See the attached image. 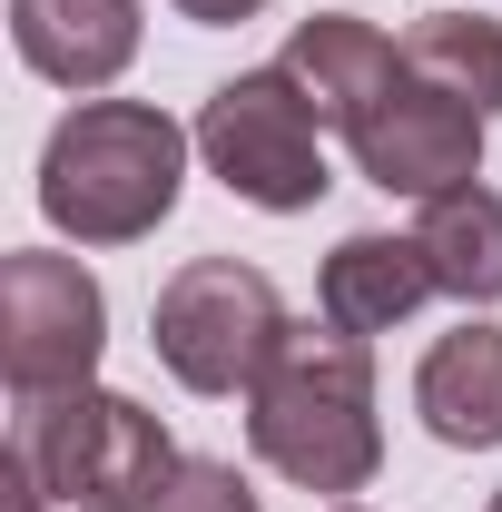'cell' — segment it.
Segmentation results:
<instances>
[{
    "label": "cell",
    "instance_id": "1",
    "mask_svg": "<svg viewBox=\"0 0 502 512\" xmlns=\"http://www.w3.org/2000/svg\"><path fill=\"white\" fill-rule=\"evenodd\" d=\"M197 128H178L148 99H79L40 148V217L79 247H138L168 227L188 188Z\"/></svg>",
    "mask_w": 502,
    "mask_h": 512
},
{
    "label": "cell",
    "instance_id": "2",
    "mask_svg": "<svg viewBox=\"0 0 502 512\" xmlns=\"http://www.w3.org/2000/svg\"><path fill=\"white\" fill-rule=\"evenodd\" d=\"M247 444L256 463H276L306 493H365L384 463V424H375V355L355 335H315L296 325L276 345V365L247 394Z\"/></svg>",
    "mask_w": 502,
    "mask_h": 512
},
{
    "label": "cell",
    "instance_id": "3",
    "mask_svg": "<svg viewBox=\"0 0 502 512\" xmlns=\"http://www.w3.org/2000/svg\"><path fill=\"white\" fill-rule=\"evenodd\" d=\"M20 453L40 473V493L69 512H158L188 453L168 444V424L109 394V384H69V394H30L20 404Z\"/></svg>",
    "mask_w": 502,
    "mask_h": 512
},
{
    "label": "cell",
    "instance_id": "4",
    "mask_svg": "<svg viewBox=\"0 0 502 512\" xmlns=\"http://www.w3.org/2000/svg\"><path fill=\"white\" fill-rule=\"evenodd\" d=\"M286 335H296V316H286L276 276L247 256H188L148 306V345L188 394H256Z\"/></svg>",
    "mask_w": 502,
    "mask_h": 512
},
{
    "label": "cell",
    "instance_id": "5",
    "mask_svg": "<svg viewBox=\"0 0 502 512\" xmlns=\"http://www.w3.org/2000/svg\"><path fill=\"white\" fill-rule=\"evenodd\" d=\"M315 109L286 69H237L227 89H207L197 109V158L217 168V188L266 207V217H296L325 197V148H315Z\"/></svg>",
    "mask_w": 502,
    "mask_h": 512
},
{
    "label": "cell",
    "instance_id": "6",
    "mask_svg": "<svg viewBox=\"0 0 502 512\" xmlns=\"http://www.w3.org/2000/svg\"><path fill=\"white\" fill-rule=\"evenodd\" d=\"M99 345H109V296L79 256H50V247L0 256V375L20 384V404L89 384Z\"/></svg>",
    "mask_w": 502,
    "mask_h": 512
},
{
    "label": "cell",
    "instance_id": "7",
    "mask_svg": "<svg viewBox=\"0 0 502 512\" xmlns=\"http://www.w3.org/2000/svg\"><path fill=\"white\" fill-rule=\"evenodd\" d=\"M365 188L384 197H443V188H473L483 178V109L443 99L424 79H394V99H375V119L345 128Z\"/></svg>",
    "mask_w": 502,
    "mask_h": 512
},
{
    "label": "cell",
    "instance_id": "8",
    "mask_svg": "<svg viewBox=\"0 0 502 512\" xmlns=\"http://www.w3.org/2000/svg\"><path fill=\"white\" fill-rule=\"evenodd\" d=\"M286 79L306 89V109L325 128H365L375 119V99H394V79H404V50L384 40L375 20H355V10H315L296 20V40H286Z\"/></svg>",
    "mask_w": 502,
    "mask_h": 512
},
{
    "label": "cell",
    "instance_id": "9",
    "mask_svg": "<svg viewBox=\"0 0 502 512\" xmlns=\"http://www.w3.org/2000/svg\"><path fill=\"white\" fill-rule=\"evenodd\" d=\"M10 40L50 89H109L138 60V0H10Z\"/></svg>",
    "mask_w": 502,
    "mask_h": 512
},
{
    "label": "cell",
    "instance_id": "10",
    "mask_svg": "<svg viewBox=\"0 0 502 512\" xmlns=\"http://www.w3.org/2000/svg\"><path fill=\"white\" fill-rule=\"evenodd\" d=\"M414 414L453 453H493L502 444V325L463 316L453 335H434V355L414 365Z\"/></svg>",
    "mask_w": 502,
    "mask_h": 512
},
{
    "label": "cell",
    "instance_id": "11",
    "mask_svg": "<svg viewBox=\"0 0 502 512\" xmlns=\"http://www.w3.org/2000/svg\"><path fill=\"white\" fill-rule=\"evenodd\" d=\"M424 296H443L434 266H424V247L414 237H345V247L325 256V286H315V306H325V325L335 335H384V325H404Z\"/></svg>",
    "mask_w": 502,
    "mask_h": 512
},
{
    "label": "cell",
    "instance_id": "12",
    "mask_svg": "<svg viewBox=\"0 0 502 512\" xmlns=\"http://www.w3.org/2000/svg\"><path fill=\"white\" fill-rule=\"evenodd\" d=\"M414 247H424V266H434L443 296H463V306H502V197L493 188L424 197Z\"/></svg>",
    "mask_w": 502,
    "mask_h": 512
},
{
    "label": "cell",
    "instance_id": "13",
    "mask_svg": "<svg viewBox=\"0 0 502 512\" xmlns=\"http://www.w3.org/2000/svg\"><path fill=\"white\" fill-rule=\"evenodd\" d=\"M404 79H424L443 99H463V109H502V20L483 10H424L414 20V40H404Z\"/></svg>",
    "mask_w": 502,
    "mask_h": 512
},
{
    "label": "cell",
    "instance_id": "14",
    "mask_svg": "<svg viewBox=\"0 0 502 512\" xmlns=\"http://www.w3.org/2000/svg\"><path fill=\"white\" fill-rule=\"evenodd\" d=\"M158 512H266V503H256V483L237 473V463H217V453H188Z\"/></svg>",
    "mask_w": 502,
    "mask_h": 512
},
{
    "label": "cell",
    "instance_id": "15",
    "mask_svg": "<svg viewBox=\"0 0 502 512\" xmlns=\"http://www.w3.org/2000/svg\"><path fill=\"white\" fill-rule=\"evenodd\" d=\"M256 10H266V0H178V20H197V30H237Z\"/></svg>",
    "mask_w": 502,
    "mask_h": 512
},
{
    "label": "cell",
    "instance_id": "16",
    "mask_svg": "<svg viewBox=\"0 0 502 512\" xmlns=\"http://www.w3.org/2000/svg\"><path fill=\"white\" fill-rule=\"evenodd\" d=\"M335 512H365V503H335Z\"/></svg>",
    "mask_w": 502,
    "mask_h": 512
},
{
    "label": "cell",
    "instance_id": "17",
    "mask_svg": "<svg viewBox=\"0 0 502 512\" xmlns=\"http://www.w3.org/2000/svg\"><path fill=\"white\" fill-rule=\"evenodd\" d=\"M493 512H502V493H493Z\"/></svg>",
    "mask_w": 502,
    "mask_h": 512
}]
</instances>
